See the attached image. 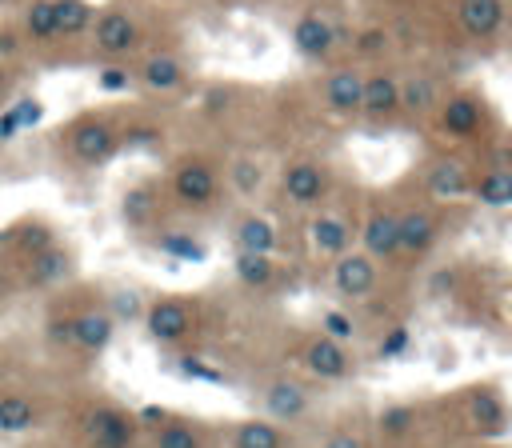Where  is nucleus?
<instances>
[{"mask_svg": "<svg viewBox=\"0 0 512 448\" xmlns=\"http://www.w3.org/2000/svg\"><path fill=\"white\" fill-rule=\"evenodd\" d=\"M64 144H68L72 160L96 168V164H104V160L116 156V148H120V128H116L108 116L84 112V116H76V120L64 128Z\"/></svg>", "mask_w": 512, "mask_h": 448, "instance_id": "nucleus-1", "label": "nucleus"}, {"mask_svg": "<svg viewBox=\"0 0 512 448\" xmlns=\"http://www.w3.org/2000/svg\"><path fill=\"white\" fill-rule=\"evenodd\" d=\"M140 40H144V32H140V20L132 8L108 4L104 12L92 16V48L104 60H128L140 48Z\"/></svg>", "mask_w": 512, "mask_h": 448, "instance_id": "nucleus-2", "label": "nucleus"}, {"mask_svg": "<svg viewBox=\"0 0 512 448\" xmlns=\"http://www.w3.org/2000/svg\"><path fill=\"white\" fill-rule=\"evenodd\" d=\"M484 120H488V104H484V96L472 92V88H460V92H452V96H440V104H436V124H440V132L452 136V140H472V136H480V132H484Z\"/></svg>", "mask_w": 512, "mask_h": 448, "instance_id": "nucleus-3", "label": "nucleus"}, {"mask_svg": "<svg viewBox=\"0 0 512 448\" xmlns=\"http://www.w3.org/2000/svg\"><path fill=\"white\" fill-rule=\"evenodd\" d=\"M172 196L184 208H204L216 200V164L204 156H184L172 168Z\"/></svg>", "mask_w": 512, "mask_h": 448, "instance_id": "nucleus-4", "label": "nucleus"}, {"mask_svg": "<svg viewBox=\"0 0 512 448\" xmlns=\"http://www.w3.org/2000/svg\"><path fill=\"white\" fill-rule=\"evenodd\" d=\"M136 428H140V420L116 404H100L84 416V436L92 448H132Z\"/></svg>", "mask_w": 512, "mask_h": 448, "instance_id": "nucleus-5", "label": "nucleus"}, {"mask_svg": "<svg viewBox=\"0 0 512 448\" xmlns=\"http://www.w3.org/2000/svg\"><path fill=\"white\" fill-rule=\"evenodd\" d=\"M336 44H340V28H336L332 16H324L316 8H308V12L296 16V24H292V48L304 60H324V56H332Z\"/></svg>", "mask_w": 512, "mask_h": 448, "instance_id": "nucleus-6", "label": "nucleus"}, {"mask_svg": "<svg viewBox=\"0 0 512 448\" xmlns=\"http://www.w3.org/2000/svg\"><path fill=\"white\" fill-rule=\"evenodd\" d=\"M400 112V76L392 68H372L364 72V88H360V112L368 120H392Z\"/></svg>", "mask_w": 512, "mask_h": 448, "instance_id": "nucleus-7", "label": "nucleus"}, {"mask_svg": "<svg viewBox=\"0 0 512 448\" xmlns=\"http://www.w3.org/2000/svg\"><path fill=\"white\" fill-rule=\"evenodd\" d=\"M144 328L156 344H176L192 332V308L180 300V296H164L156 304H148L144 312Z\"/></svg>", "mask_w": 512, "mask_h": 448, "instance_id": "nucleus-8", "label": "nucleus"}, {"mask_svg": "<svg viewBox=\"0 0 512 448\" xmlns=\"http://www.w3.org/2000/svg\"><path fill=\"white\" fill-rule=\"evenodd\" d=\"M360 88H364V68L356 64H340L324 76V108L332 116H356L360 112Z\"/></svg>", "mask_w": 512, "mask_h": 448, "instance_id": "nucleus-9", "label": "nucleus"}, {"mask_svg": "<svg viewBox=\"0 0 512 448\" xmlns=\"http://www.w3.org/2000/svg\"><path fill=\"white\" fill-rule=\"evenodd\" d=\"M280 184H284V196L292 204L308 208V204H320L324 200V192H328V168L316 164V160H296V164L284 168Z\"/></svg>", "mask_w": 512, "mask_h": 448, "instance_id": "nucleus-10", "label": "nucleus"}, {"mask_svg": "<svg viewBox=\"0 0 512 448\" xmlns=\"http://www.w3.org/2000/svg\"><path fill=\"white\" fill-rule=\"evenodd\" d=\"M332 284H336L340 296H352V300L368 296L372 284H376V264H372V256L344 248V252L336 256V264H332Z\"/></svg>", "mask_w": 512, "mask_h": 448, "instance_id": "nucleus-11", "label": "nucleus"}, {"mask_svg": "<svg viewBox=\"0 0 512 448\" xmlns=\"http://www.w3.org/2000/svg\"><path fill=\"white\" fill-rule=\"evenodd\" d=\"M136 80H140L148 92L168 96V92L184 88L188 68H184V60H180L176 52H148V56L140 60V68H136Z\"/></svg>", "mask_w": 512, "mask_h": 448, "instance_id": "nucleus-12", "label": "nucleus"}, {"mask_svg": "<svg viewBox=\"0 0 512 448\" xmlns=\"http://www.w3.org/2000/svg\"><path fill=\"white\" fill-rule=\"evenodd\" d=\"M504 12V0H456V20L472 40H492L504 28Z\"/></svg>", "mask_w": 512, "mask_h": 448, "instance_id": "nucleus-13", "label": "nucleus"}, {"mask_svg": "<svg viewBox=\"0 0 512 448\" xmlns=\"http://www.w3.org/2000/svg\"><path fill=\"white\" fill-rule=\"evenodd\" d=\"M304 368H308L312 376H320V380H344V376L352 372V356H348V348H344L340 340L316 336V340L304 348Z\"/></svg>", "mask_w": 512, "mask_h": 448, "instance_id": "nucleus-14", "label": "nucleus"}, {"mask_svg": "<svg viewBox=\"0 0 512 448\" xmlns=\"http://www.w3.org/2000/svg\"><path fill=\"white\" fill-rule=\"evenodd\" d=\"M436 232H440V224H436V216L424 212V208H408L404 216H396V244H400V252H408V256H424V252L432 248Z\"/></svg>", "mask_w": 512, "mask_h": 448, "instance_id": "nucleus-15", "label": "nucleus"}, {"mask_svg": "<svg viewBox=\"0 0 512 448\" xmlns=\"http://www.w3.org/2000/svg\"><path fill=\"white\" fill-rule=\"evenodd\" d=\"M360 236H364V252L372 260H392L400 252V244H396V212L392 208H372Z\"/></svg>", "mask_w": 512, "mask_h": 448, "instance_id": "nucleus-16", "label": "nucleus"}, {"mask_svg": "<svg viewBox=\"0 0 512 448\" xmlns=\"http://www.w3.org/2000/svg\"><path fill=\"white\" fill-rule=\"evenodd\" d=\"M112 332H116V316H108V312L92 308V312L72 316V348H80V352H104Z\"/></svg>", "mask_w": 512, "mask_h": 448, "instance_id": "nucleus-17", "label": "nucleus"}, {"mask_svg": "<svg viewBox=\"0 0 512 448\" xmlns=\"http://www.w3.org/2000/svg\"><path fill=\"white\" fill-rule=\"evenodd\" d=\"M440 104V88L428 72H412V76H400V112L408 116H428L436 112Z\"/></svg>", "mask_w": 512, "mask_h": 448, "instance_id": "nucleus-18", "label": "nucleus"}, {"mask_svg": "<svg viewBox=\"0 0 512 448\" xmlns=\"http://www.w3.org/2000/svg\"><path fill=\"white\" fill-rule=\"evenodd\" d=\"M468 184H472V176H468V168L460 164V160H432V168H428V192L436 196V200H460V196H468Z\"/></svg>", "mask_w": 512, "mask_h": 448, "instance_id": "nucleus-19", "label": "nucleus"}, {"mask_svg": "<svg viewBox=\"0 0 512 448\" xmlns=\"http://www.w3.org/2000/svg\"><path fill=\"white\" fill-rule=\"evenodd\" d=\"M68 272H72V252H68V248L48 244V248H40L36 256H28V284H36V288L56 284V280H64Z\"/></svg>", "mask_w": 512, "mask_h": 448, "instance_id": "nucleus-20", "label": "nucleus"}, {"mask_svg": "<svg viewBox=\"0 0 512 448\" xmlns=\"http://www.w3.org/2000/svg\"><path fill=\"white\" fill-rule=\"evenodd\" d=\"M264 404L276 420H300L308 412V392L296 380H276V384H268Z\"/></svg>", "mask_w": 512, "mask_h": 448, "instance_id": "nucleus-21", "label": "nucleus"}, {"mask_svg": "<svg viewBox=\"0 0 512 448\" xmlns=\"http://www.w3.org/2000/svg\"><path fill=\"white\" fill-rule=\"evenodd\" d=\"M156 204H160L156 184H136V188H128V192L120 196V220H124L128 228H148L152 216H156Z\"/></svg>", "mask_w": 512, "mask_h": 448, "instance_id": "nucleus-22", "label": "nucleus"}, {"mask_svg": "<svg viewBox=\"0 0 512 448\" xmlns=\"http://www.w3.org/2000/svg\"><path fill=\"white\" fill-rule=\"evenodd\" d=\"M96 8L88 0H52V20H56V40L84 36L92 28Z\"/></svg>", "mask_w": 512, "mask_h": 448, "instance_id": "nucleus-23", "label": "nucleus"}, {"mask_svg": "<svg viewBox=\"0 0 512 448\" xmlns=\"http://www.w3.org/2000/svg\"><path fill=\"white\" fill-rule=\"evenodd\" d=\"M468 192L480 204H488V208H508L512 204V172L500 168V164H492L488 172H480V180L468 184Z\"/></svg>", "mask_w": 512, "mask_h": 448, "instance_id": "nucleus-24", "label": "nucleus"}, {"mask_svg": "<svg viewBox=\"0 0 512 448\" xmlns=\"http://www.w3.org/2000/svg\"><path fill=\"white\" fill-rule=\"evenodd\" d=\"M308 232H312V248H316L320 256H340V252L352 244V228H348L340 216H316V220L308 224Z\"/></svg>", "mask_w": 512, "mask_h": 448, "instance_id": "nucleus-25", "label": "nucleus"}, {"mask_svg": "<svg viewBox=\"0 0 512 448\" xmlns=\"http://www.w3.org/2000/svg\"><path fill=\"white\" fill-rule=\"evenodd\" d=\"M20 36L32 44H56V20H52V0H28L20 12Z\"/></svg>", "mask_w": 512, "mask_h": 448, "instance_id": "nucleus-26", "label": "nucleus"}, {"mask_svg": "<svg viewBox=\"0 0 512 448\" xmlns=\"http://www.w3.org/2000/svg\"><path fill=\"white\" fill-rule=\"evenodd\" d=\"M468 416H472V424H476L480 432H504V420H508L504 400H500L492 388H484V392H476V396H472Z\"/></svg>", "mask_w": 512, "mask_h": 448, "instance_id": "nucleus-27", "label": "nucleus"}, {"mask_svg": "<svg viewBox=\"0 0 512 448\" xmlns=\"http://www.w3.org/2000/svg\"><path fill=\"white\" fill-rule=\"evenodd\" d=\"M236 244H240L244 252H268V256H272V248H276V228H272L264 216H244V220L236 224Z\"/></svg>", "mask_w": 512, "mask_h": 448, "instance_id": "nucleus-28", "label": "nucleus"}, {"mask_svg": "<svg viewBox=\"0 0 512 448\" xmlns=\"http://www.w3.org/2000/svg\"><path fill=\"white\" fill-rule=\"evenodd\" d=\"M236 276L248 284V288H268L272 276H276V264L268 252H236Z\"/></svg>", "mask_w": 512, "mask_h": 448, "instance_id": "nucleus-29", "label": "nucleus"}, {"mask_svg": "<svg viewBox=\"0 0 512 448\" xmlns=\"http://www.w3.org/2000/svg\"><path fill=\"white\" fill-rule=\"evenodd\" d=\"M36 424V404L20 392L0 396V432H24Z\"/></svg>", "mask_w": 512, "mask_h": 448, "instance_id": "nucleus-30", "label": "nucleus"}, {"mask_svg": "<svg viewBox=\"0 0 512 448\" xmlns=\"http://www.w3.org/2000/svg\"><path fill=\"white\" fill-rule=\"evenodd\" d=\"M232 448H284V436L268 420H244L232 436Z\"/></svg>", "mask_w": 512, "mask_h": 448, "instance_id": "nucleus-31", "label": "nucleus"}, {"mask_svg": "<svg viewBox=\"0 0 512 448\" xmlns=\"http://www.w3.org/2000/svg\"><path fill=\"white\" fill-rule=\"evenodd\" d=\"M156 448H200V432H196L192 420L168 416V424H164L160 436H156Z\"/></svg>", "mask_w": 512, "mask_h": 448, "instance_id": "nucleus-32", "label": "nucleus"}, {"mask_svg": "<svg viewBox=\"0 0 512 448\" xmlns=\"http://www.w3.org/2000/svg\"><path fill=\"white\" fill-rule=\"evenodd\" d=\"M416 428V408L412 404H392L380 412V432L384 436H408Z\"/></svg>", "mask_w": 512, "mask_h": 448, "instance_id": "nucleus-33", "label": "nucleus"}, {"mask_svg": "<svg viewBox=\"0 0 512 448\" xmlns=\"http://www.w3.org/2000/svg\"><path fill=\"white\" fill-rule=\"evenodd\" d=\"M16 244H20V252H24V256H36L40 248H48V244H52V228H48L44 220H32V224L16 228Z\"/></svg>", "mask_w": 512, "mask_h": 448, "instance_id": "nucleus-34", "label": "nucleus"}, {"mask_svg": "<svg viewBox=\"0 0 512 448\" xmlns=\"http://www.w3.org/2000/svg\"><path fill=\"white\" fill-rule=\"evenodd\" d=\"M388 48V32L384 28H364L360 36H356V52L360 56H380Z\"/></svg>", "mask_w": 512, "mask_h": 448, "instance_id": "nucleus-35", "label": "nucleus"}, {"mask_svg": "<svg viewBox=\"0 0 512 448\" xmlns=\"http://www.w3.org/2000/svg\"><path fill=\"white\" fill-rule=\"evenodd\" d=\"M324 336H332V340H352L356 336V324L344 316V312H324Z\"/></svg>", "mask_w": 512, "mask_h": 448, "instance_id": "nucleus-36", "label": "nucleus"}, {"mask_svg": "<svg viewBox=\"0 0 512 448\" xmlns=\"http://www.w3.org/2000/svg\"><path fill=\"white\" fill-rule=\"evenodd\" d=\"M232 176H236V184H240L244 192H252V188L260 184V168H256V164H248V160H240V164L232 168Z\"/></svg>", "mask_w": 512, "mask_h": 448, "instance_id": "nucleus-37", "label": "nucleus"}, {"mask_svg": "<svg viewBox=\"0 0 512 448\" xmlns=\"http://www.w3.org/2000/svg\"><path fill=\"white\" fill-rule=\"evenodd\" d=\"M164 252H176V256H200V248L192 244V240H184V236H160L156 240Z\"/></svg>", "mask_w": 512, "mask_h": 448, "instance_id": "nucleus-38", "label": "nucleus"}, {"mask_svg": "<svg viewBox=\"0 0 512 448\" xmlns=\"http://www.w3.org/2000/svg\"><path fill=\"white\" fill-rule=\"evenodd\" d=\"M112 304H116V316H128V320L140 316V296H136V292H116Z\"/></svg>", "mask_w": 512, "mask_h": 448, "instance_id": "nucleus-39", "label": "nucleus"}, {"mask_svg": "<svg viewBox=\"0 0 512 448\" xmlns=\"http://www.w3.org/2000/svg\"><path fill=\"white\" fill-rule=\"evenodd\" d=\"M160 132L152 128V124H136V128H128V132H120V140H128V144H152Z\"/></svg>", "mask_w": 512, "mask_h": 448, "instance_id": "nucleus-40", "label": "nucleus"}, {"mask_svg": "<svg viewBox=\"0 0 512 448\" xmlns=\"http://www.w3.org/2000/svg\"><path fill=\"white\" fill-rule=\"evenodd\" d=\"M48 328H52L48 336H52L56 344H72V316H64V320H52Z\"/></svg>", "mask_w": 512, "mask_h": 448, "instance_id": "nucleus-41", "label": "nucleus"}, {"mask_svg": "<svg viewBox=\"0 0 512 448\" xmlns=\"http://www.w3.org/2000/svg\"><path fill=\"white\" fill-rule=\"evenodd\" d=\"M320 448H364V440L352 436V432H336V436H328Z\"/></svg>", "mask_w": 512, "mask_h": 448, "instance_id": "nucleus-42", "label": "nucleus"}, {"mask_svg": "<svg viewBox=\"0 0 512 448\" xmlns=\"http://www.w3.org/2000/svg\"><path fill=\"white\" fill-rule=\"evenodd\" d=\"M20 52V36L12 32V28H0V56L8 60V56H16Z\"/></svg>", "mask_w": 512, "mask_h": 448, "instance_id": "nucleus-43", "label": "nucleus"}, {"mask_svg": "<svg viewBox=\"0 0 512 448\" xmlns=\"http://www.w3.org/2000/svg\"><path fill=\"white\" fill-rule=\"evenodd\" d=\"M104 88H128V72L124 68H104Z\"/></svg>", "mask_w": 512, "mask_h": 448, "instance_id": "nucleus-44", "label": "nucleus"}, {"mask_svg": "<svg viewBox=\"0 0 512 448\" xmlns=\"http://www.w3.org/2000/svg\"><path fill=\"white\" fill-rule=\"evenodd\" d=\"M404 340H408V332H404V328H396V332H392V336H388V344H380V352H384V356H388V352H396V348H400V344H404Z\"/></svg>", "mask_w": 512, "mask_h": 448, "instance_id": "nucleus-45", "label": "nucleus"}, {"mask_svg": "<svg viewBox=\"0 0 512 448\" xmlns=\"http://www.w3.org/2000/svg\"><path fill=\"white\" fill-rule=\"evenodd\" d=\"M8 292H12V276H8V268L0 264V300H4Z\"/></svg>", "mask_w": 512, "mask_h": 448, "instance_id": "nucleus-46", "label": "nucleus"}, {"mask_svg": "<svg viewBox=\"0 0 512 448\" xmlns=\"http://www.w3.org/2000/svg\"><path fill=\"white\" fill-rule=\"evenodd\" d=\"M8 88H12V72H8L4 64H0V100L8 96Z\"/></svg>", "mask_w": 512, "mask_h": 448, "instance_id": "nucleus-47", "label": "nucleus"}]
</instances>
